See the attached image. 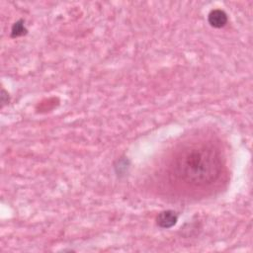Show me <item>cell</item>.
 <instances>
[{
    "mask_svg": "<svg viewBox=\"0 0 253 253\" xmlns=\"http://www.w3.org/2000/svg\"><path fill=\"white\" fill-rule=\"evenodd\" d=\"M221 157L218 150L206 142L192 143L175 156L172 173L180 181L191 186H205L217 179L221 172Z\"/></svg>",
    "mask_w": 253,
    "mask_h": 253,
    "instance_id": "1",
    "label": "cell"
},
{
    "mask_svg": "<svg viewBox=\"0 0 253 253\" xmlns=\"http://www.w3.org/2000/svg\"><path fill=\"white\" fill-rule=\"evenodd\" d=\"M178 214L174 211H163L158 213L156 223L161 228H170L177 223Z\"/></svg>",
    "mask_w": 253,
    "mask_h": 253,
    "instance_id": "2",
    "label": "cell"
},
{
    "mask_svg": "<svg viewBox=\"0 0 253 253\" xmlns=\"http://www.w3.org/2000/svg\"><path fill=\"white\" fill-rule=\"evenodd\" d=\"M209 24L213 28H222L227 24V15L220 9L211 10L208 16Z\"/></svg>",
    "mask_w": 253,
    "mask_h": 253,
    "instance_id": "3",
    "label": "cell"
},
{
    "mask_svg": "<svg viewBox=\"0 0 253 253\" xmlns=\"http://www.w3.org/2000/svg\"><path fill=\"white\" fill-rule=\"evenodd\" d=\"M26 33H27V29L25 28L23 20H19V21L15 22L14 25L12 26V30H11V37L12 38L21 37V36L25 35Z\"/></svg>",
    "mask_w": 253,
    "mask_h": 253,
    "instance_id": "4",
    "label": "cell"
},
{
    "mask_svg": "<svg viewBox=\"0 0 253 253\" xmlns=\"http://www.w3.org/2000/svg\"><path fill=\"white\" fill-rule=\"evenodd\" d=\"M1 103H2V107L5 104L9 103V94L4 89H2V91H1Z\"/></svg>",
    "mask_w": 253,
    "mask_h": 253,
    "instance_id": "5",
    "label": "cell"
}]
</instances>
